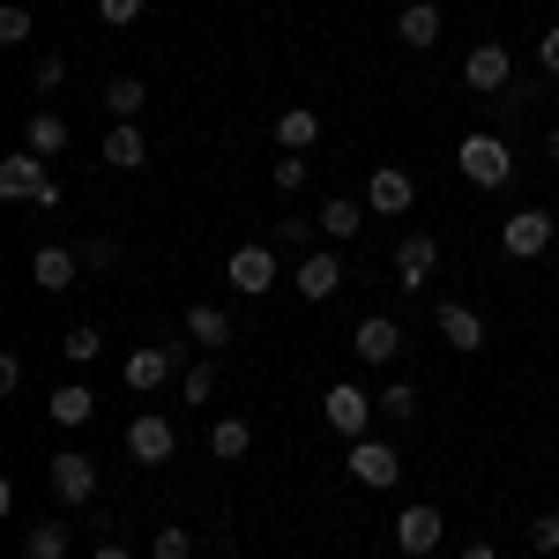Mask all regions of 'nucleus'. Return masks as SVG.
<instances>
[{
	"label": "nucleus",
	"mask_w": 559,
	"mask_h": 559,
	"mask_svg": "<svg viewBox=\"0 0 559 559\" xmlns=\"http://www.w3.org/2000/svg\"><path fill=\"white\" fill-rule=\"evenodd\" d=\"M306 173H313V165H306V157H292V150H284L276 165H269V179H276V194H299V187H306Z\"/></svg>",
	"instance_id": "c85d7f7f"
},
{
	"label": "nucleus",
	"mask_w": 559,
	"mask_h": 559,
	"mask_svg": "<svg viewBox=\"0 0 559 559\" xmlns=\"http://www.w3.org/2000/svg\"><path fill=\"white\" fill-rule=\"evenodd\" d=\"M545 150H552V157H559V128H552V134H545Z\"/></svg>",
	"instance_id": "37998d69"
},
{
	"label": "nucleus",
	"mask_w": 559,
	"mask_h": 559,
	"mask_svg": "<svg viewBox=\"0 0 559 559\" xmlns=\"http://www.w3.org/2000/svg\"><path fill=\"white\" fill-rule=\"evenodd\" d=\"M306 231H321V224H313V216H284V224H276L284 247H306Z\"/></svg>",
	"instance_id": "e433bc0d"
},
{
	"label": "nucleus",
	"mask_w": 559,
	"mask_h": 559,
	"mask_svg": "<svg viewBox=\"0 0 559 559\" xmlns=\"http://www.w3.org/2000/svg\"><path fill=\"white\" fill-rule=\"evenodd\" d=\"M418 202V179L403 173V165H373V179H366V210L373 216H403Z\"/></svg>",
	"instance_id": "423d86ee"
},
{
	"label": "nucleus",
	"mask_w": 559,
	"mask_h": 559,
	"mask_svg": "<svg viewBox=\"0 0 559 559\" xmlns=\"http://www.w3.org/2000/svg\"><path fill=\"white\" fill-rule=\"evenodd\" d=\"M463 179L471 187H508V173H515V157H508V142L500 134H463Z\"/></svg>",
	"instance_id": "f03ea898"
},
{
	"label": "nucleus",
	"mask_w": 559,
	"mask_h": 559,
	"mask_svg": "<svg viewBox=\"0 0 559 559\" xmlns=\"http://www.w3.org/2000/svg\"><path fill=\"white\" fill-rule=\"evenodd\" d=\"M313 142H321V112H313V105H284V112H276V150L306 157Z\"/></svg>",
	"instance_id": "2eb2a0df"
},
{
	"label": "nucleus",
	"mask_w": 559,
	"mask_h": 559,
	"mask_svg": "<svg viewBox=\"0 0 559 559\" xmlns=\"http://www.w3.org/2000/svg\"><path fill=\"white\" fill-rule=\"evenodd\" d=\"M463 559H500V552H492V545H463Z\"/></svg>",
	"instance_id": "a19ab883"
},
{
	"label": "nucleus",
	"mask_w": 559,
	"mask_h": 559,
	"mask_svg": "<svg viewBox=\"0 0 559 559\" xmlns=\"http://www.w3.org/2000/svg\"><path fill=\"white\" fill-rule=\"evenodd\" d=\"M142 157H150V142H142V128H134V120H120V128L105 134V173H134Z\"/></svg>",
	"instance_id": "aec40b11"
},
{
	"label": "nucleus",
	"mask_w": 559,
	"mask_h": 559,
	"mask_svg": "<svg viewBox=\"0 0 559 559\" xmlns=\"http://www.w3.org/2000/svg\"><path fill=\"white\" fill-rule=\"evenodd\" d=\"M31 38V8H0V45H23Z\"/></svg>",
	"instance_id": "473e14b6"
},
{
	"label": "nucleus",
	"mask_w": 559,
	"mask_h": 559,
	"mask_svg": "<svg viewBox=\"0 0 559 559\" xmlns=\"http://www.w3.org/2000/svg\"><path fill=\"white\" fill-rule=\"evenodd\" d=\"M395 38L411 45V52H426V45H440V8H432V0H411V8L395 15Z\"/></svg>",
	"instance_id": "f3484780"
},
{
	"label": "nucleus",
	"mask_w": 559,
	"mask_h": 559,
	"mask_svg": "<svg viewBox=\"0 0 559 559\" xmlns=\"http://www.w3.org/2000/svg\"><path fill=\"white\" fill-rule=\"evenodd\" d=\"M537 60H545V75H559V23L545 31V38H537Z\"/></svg>",
	"instance_id": "ea45409f"
},
{
	"label": "nucleus",
	"mask_w": 559,
	"mask_h": 559,
	"mask_svg": "<svg viewBox=\"0 0 559 559\" xmlns=\"http://www.w3.org/2000/svg\"><path fill=\"white\" fill-rule=\"evenodd\" d=\"M52 492H60V500H68V508H83L90 492H97V463H90V455H75V448H68V455H52Z\"/></svg>",
	"instance_id": "9d476101"
},
{
	"label": "nucleus",
	"mask_w": 559,
	"mask_h": 559,
	"mask_svg": "<svg viewBox=\"0 0 559 559\" xmlns=\"http://www.w3.org/2000/svg\"><path fill=\"white\" fill-rule=\"evenodd\" d=\"M350 477L381 492V485H395V477H403V455H395L388 440H350Z\"/></svg>",
	"instance_id": "6e6552de"
},
{
	"label": "nucleus",
	"mask_w": 559,
	"mask_h": 559,
	"mask_svg": "<svg viewBox=\"0 0 559 559\" xmlns=\"http://www.w3.org/2000/svg\"><path fill=\"white\" fill-rule=\"evenodd\" d=\"M313 224H321L329 239H358V224H366V210H358L350 194H329V202L313 210Z\"/></svg>",
	"instance_id": "4be33fe9"
},
{
	"label": "nucleus",
	"mask_w": 559,
	"mask_h": 559,
	"mask_svg": "<svg viewBox=\"0 0 559 559\" xmlns=\"http://www.w3.org/2000/svg\"><path fill=\"white\" fill-rule=\"evenodd\" d=\"M508 45H471V60H463V83L477 90V97H492V90H508Z\"/></svg>",
	"instance_id": "f8f14e48"
},
{
	"label": "nucleus",
	"mask_w": 559,
	"mask_h": 559,
	"mask_svg": "<svg viewBox=\"0 0 559 559\" xmlns=\"http://www.w3.org/2000/svg\"><path fill=\"white\" fill-rule=\"evenodd\" d=\"M224 284H231L239 299H261V292H276V247H239V254L224 261Z\"/></svg>",
	"instance_id": "39448f33"
},
{
	"label": "nucleus",
	"mask_w": 559,
	"mask_h": 559,
	"mask_svg": "<svg viewBox=\"0 0 559 559\" xmlns=\"http://www.w3.org/2000/svg\"><path fill=\"white\" fill-rule=\"evenodd\" d=\"M23 150H38V157H60V150H68V120H60V112H31V128H23Z\"/></svg>",
	"instance_id": "393cba45"
},
{
	"label": "nucleus",
	"mask_w": 559,
	"mask_h": 559,
	"mask_svg": "<svg viewBox=\"0 0 559 559\" xmlns=\"http://www.w3.org/2000/svg\"><path fill=\"white\" fill-rule=\"evenodd\" d=\"M97 15H105V23H112V31H128L134 15H142V0H97Z\"/></svg>",
	"instance_id": "c9c22d12"
},
{
	"label": "nucleus",
	"mask_w": 559,
	"mask_h": 559,
	"mask_svg": "<svg viewBox=\"0 0 559 559\" xmlns=\"http://www.w3.org/2000/svg\"><path fill=\"white\" fill-rule=\"evenodd\" d=\"M373 403H381V418H395V426H411V418H418V395H411V381H388Z\"/></svg>",
	"instance_id": "cd10ccee"
},
{
	"label": "nucleus",
	"mask_w": 559,
	"mask_h": 559,
	"mask_svg": "<svg viewBox=\"0 0 559 559\" xmlns=\"http://www.w3.org/2000/svg\"><path fill=\"white\" fill-rule=\"evenodd\" d=\"M60 350H68V358H75V366H90V358H97V350H105V336H97V329H68V336H60Z\"/></svg>",
	"instance_id": "c756f323"
},
{
	"label": "nucleus",
	"mask_w": 559,
	"mask_h": 559,
	"mask_svg": "<svg viewBox=\"0 0 559 559\" xmlns=\"http://www.w3.org/2000/svg\"><path fill=\"white\" fill-rule=\"evenodd\" d=\"M45 411H52V426H90V418H97V395H90L83 381H68V388H52Z\"/></svg>",
	"instance_id": "412c9836"
},
{
	"label": "nucleus",
	"mask_w": 559,
	"mask_h": 559,
	"mask_svg": "<svg viewBox=\"0 0 559 559\" xmlns=\"http://www.w3.org/2000/svg\"><path fill=\"white\" fill-rule=\"evenodd\" d=\"M440 537H448V522H440V508H403V515H395V545H403L411 559H426L432 545H440Z\"/></svg>",
	"instance_id": "9b49d317"
},
{
	"label": "nucleus",
	"mask_w": 559,
	"mask_h": 559,
	"mask_svg": "<svg viewBox=\"0 0 559 559\" xmlns=\"http://www.w3.org/2000/svg\"><path fill=\"white\" fill-rule=\"evenodd\" d=\"M530 545L552 559V552H559V515H537V522H530Z\"/></svg>",
	"instance_id": "f704fd0d"
},
{
	"label": "nucleus",
	"mask_w": 559,
	"mask_h": 559,
	"mask_svg": "<svg viewBox=\"0 0 559 559\" xmlns=\"http://www.w3.org/2000/svg\"><path fill=\"white\" fill-rule=\"evenodd\" d=\"M0 202H38V210H60V179L45 173L38 150H15V157H0Z\"/></svg>",
	"instance_id": "f257e3e1"
},
{
	"label": "nucleus",
	"mask_w": 559,
	"mask_h": 559,
	"mask_svg": "<svg viewBox=\"0 0 559 559\" xmlns=\"http://www.w3.org/2000/svg\"><path fill=\"white\" fill-rule=\"evenodd\" d=\"M373 411H381V403H373L366 388H350V381H336L329 395H321V418H329V426L344 432V440H366V426H373Z\"/></svg>",
	"instance_id": "7ed1b4c3"
},
{
	"label": "nucleus",
	"mask_w": 559,
	"mask_h": 559,
	"mask_svg": "<svg viewBox=\"0 0 559 559\" xmlns=\"http://www.w3.org/2000/svg\"><path fill=\"white\" fill-rule=\"evenodd\" d=\"M552 231H559L552 210H515L508 224H500V247H508L515 261H537L545 247H552Z\"/></svg>",
	"instance_id": "20e7f679"
},
{
	"label": "nucleus",
	"mask_w": 559,
	"mask_h": 559,
	"mask_svg": "<svg viewBox=\"0 0 559 559\" xmlns=\"http://www.w3.org/2000/svg\"><path fill=\"white\" fill-rule=\"evenodd\" d=\"M432 329H440L455 350H485V321H477L471 306H440V313H432Z\"/></svg>",
	"instance_id": "6ab92c4d"
},
{
	"label": "nucleus",
	"mask_w": 559,
	"mask_h": 559,
	"mask_svg": "<svg viewBox=\"0 0 559 559\" xmlns=\"http://www.w3.org/2000/svg\"><path fill=\"white\" fill-rule=\"evenodd\" d=\"M350 350H358L366 366H388V358L403 350V329H395L388 313H366V321H358V336H350Z\"/></svg>",
	"instance_id": "ddd939ff"
},
{
	"label": "nucleus",
	"mask_w": 559,
	"mask_h": 559,
	"mask_svg": "<svg viewBox=\"0 0 559 559\" xmlns=\"http://www.w3.org/2000/svg\"><path fill=\"white\" fill-rule=\"evenodd\" d=\"M128 455L157 471V463H173V455H179V432L165 426V418H134V426H128Z\"/></svg>",
	"instance_id": "1a4fd4ad"
},
{
	"label": "nucleus",
	"mask_w": 559,
	"mask_h": 559,
	"mask_svg": "<svg viewBox=\"0 0 559 559\" xmlns=\"http://www.w3.org/2000/svg\"><path fill=\"white\" fill-rule=\"evenodd\" d=\"M60 83H68V60H60V52H45V60H38V90H60Z\"/></svg>",
	"instance_id": "4c0bfd02"
},
{
	"label": "nucleus",
	"mask_w": 559,
	"mask_h": 559,
	"mask_svg": "<svg viewBox=\"0 0 559 559\" xmlns=\"http://www.w3.org/2000/svg\"><path fill=\"white\" fill-rule=\"evenodd\" d=\"M97 559H128V545H97Z\"/></svg>",
	"instance_id": "79ce46f5"
},
{
	"label": "nucleus",
	"mask_w": 559,
	"mask_h": 559,
	"mask_svg": "<svg viewBox=\"0 0 559 559\" xmlns=\"http://www.w3.org/2000/svg\"><path fill=\"white\" fill-rule=\"evenodd\" d=\"M247 448H254V426H247V418H216L210 426V455L216 463H239Z\"/></svg>",
	"instance_id": "b1692460"
},
{
	"label": "nucleus",
	"mask_w": 559,
	"mask_h": 559,
	"mask_svg": "<svg viewBox=\"0 0 559 559\" xmlns=\"http://www.w3.org/2000/svg\"><path fill=\"white\" fill-rule=\"evenodd\" d=\"M179 395H187V403H210L216 395V366H187V373H179Z\"/></svg>",
	"instance_id": "7c9ffc66"
},
{
	"label": "nucleus",
	"mask_w": 559,
	"mask_h": 559,
	"mask_svg": "<svg viewBox=\"0 0 559 559\" xmlns=\"http://www.w3.org/2000/svg\"><path fill=\"white\" fill-rule=\"evenodd\" d=\"M23 552L31 559H68V522H38V530L23 537Z\"/></svg>",
	"instance_id": "bb28decb"
},
{
	"label": "nucleus",
	"mask_w": 559,
	"mask_h": 559,
	"mask_svg": "<svg viewBox=\"0 0 559 559\" xmlns=\"http://www.w3.org/2000/svg\"><path fill=\"white\" fill-rule=\"evenodd\" d=\"M187 336L202 350H224L231 344V321H224V306H187Z\"/></svg>",
	"instance_id": "5701e85b"
},
{
	"label": "nucleus",
	"mask_w": 559,
	"mask_h": 559,
	"mask_svg": "<svg viewBox=\"0 0 559 559\" xmlns=\"http://www.w3.org/2000/svg\"><path fill=\"white\" fill-rule=\"evenodd\" d=\"M150 552H157V559H194V537H187V530H179V522H165V530H157V545H150Z\"/></svg>",
	"instance_id": "2f4dec72"
},
{
	"label": "nucleus",
	"mask_w": 559,
	"mask_h": 559,
	"mask_svg": "<svg viewBox=\"0 0 559 559\" xmlns=\"http://www.w3.org/2000/svg\"><path fill=\"white\" fill-rule=\"evenodd\" d=\"M292 284H299V299H336V284H344V261H336V254H306Z\"/></svg>",
	"instance_id": "dca6fc26"
},
{
	"label": "nucleus",
	"mask_w": 559,
	"mask_h": 559,
	"mask_svg": "<svg viewBox=\"0 0 559 559\" xmlns=\"http://www.w3.org/2000/svg\"><path fill=\"white\" fill-rule=\"evenodd\" d=\"M75 254H83L90 269H112V261H120V247H112V239H105V231H97V239H83V247H75Z\"/></svg>",
	"instance_id": "72a5a7b5"
},
{
	"label": "nucleus",
	"mask_w": 559,
	"mask_h": 559,
	"mask_svg": "<svg viewBox=\"0 0 559 559\" xmlns=\"http://www.w3.org/2000/svg\"><path fill=\"white\" fill-rule=\"evenodd\" d=\"M142 105H150V90H142V75H120V83H105V112H112V120H134Z\"/></svg>",
	"instance_id": "a878e982"
},
{
	"label": "nucleus",
	"mask_w": 559,
	"mask_h": 559,
	"mask_svg": "<svg viewBox=\"0 0 559 559\" xmlns=\"http://www.w3.org/2000/svg\"><path fill=\"white\" fill-rule=\"evenodd\" d=\"M15 388H23V358H15V350H0V395H15Z\"/></svg>",
	"instance_id": "58836bf2"
},
{
	"label": "nucleus",
	"mask_w": 559,
	"mask_h": 559,
	"mask_svg": "<svg viewBox=\"0 0 559 559\" xmlns=\"http://www.w3.org/2000/svg\"><path fill=\"white\" fill-rule=\"evenodd\" d=\"M165 373H179V344H142L128 358V388H142V395L165 388Z\"/></svg>",
	"instance_id": "4468645a"
},
{
	"label": "nucleus",
	"mask_w": 559,
	"mask_h": 559,
	"mask_svg": "<svg viewBox=\"0 0 559 559\" xmlns=\"http://www.w3.org/2000/svg\"><path fill=\"white\" fill-rule=\"evenodd\" d=\"M75 269H83L75 247H38V254H31V276H38L45 292H68V284H75Z\"/></svg>",
	"instance_id": "a211bd4d"
},
{
	"label": "nucleus",
	"mask_w": 559,
	"mask_h": 559,
	"mask_svg": "<svg viewBox=\"0 0 559 559\" xmlns=\"http://www.w3.org/2000/svg\"><path fill=\"white\" fill-rule=\"evenodd\" d=\"M432 269H440V239H432V231H403V239H395V276H403V292H418Z\"/></svg>",
	"instance_id": "0eeeda50"
}]
</instances>
